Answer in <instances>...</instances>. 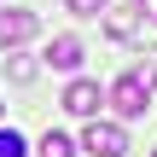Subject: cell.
Masks as SVG:
<instances>
[{"label":"cell","instance_id":"cell-8","mask_svg":"<svg viewBox=\"0 0 157 157\" xmlns=\"http://www.w3.org/2000/svg\"><path fill=\"white\" fill-rule=\"evenodd\" d=\"M35 151H41V157H76V140H70V134H58V128H47Z\"/></svg>","mask_w":157,"mask_h":157},{"label":"cell","instance_id":"cell-5","mask_svg":"<svg viewBox=\"0 0 157 157\" xmlns=\"http://www.w3.org/2000/svg\"><path fill=\"white\" fill-rule=\"evenodd\" d=\"M41 58H47V64H52V70H64V76H70V70H82V58H87V47H82V41H76V35H52V41H47V52H41Z\"/></svg>","mask_w":157,"mask_h":157},{"label":"cell","instance_id":"cell-9","mask_svg":"<svg viewBox=\"0 0 157 157\" xmlns=\"http://www.w3.org/2000/svg\"><path fill=\"white\" fill-rule=\"evenodd\" d=\"M0 157H29V140L17 128H0Z\"/></svg>","mask_w":157,"mask_h":157},{"label":"cell","instance_id":"cell-1","mask_svg":"<svg viewBox=\"0 0 157 157\" xmlns=\"http://www.w3.org/2000/svg\"><path fill=\"white\" fill-rule=\"evenodd\" d=\"M105 105H111L122 122L146 117V111H151V76H146V70H128V76H117V82H111V93H105Z\"/></svg>","mask_w":157,"mask_h":157},{"label":"cell","instance_id":"cell-3","mask_svg":"<svg viewBox=\"0 0 157 157\" xmlns=\"http://www.w3.org/2000/svg\"><path fill=\"white\" fill-rule=\"evenodd\" d=\"M35 35H41V17H35L29 6H6V12H0V52L35 41Z\"/></svg>","mask_w":157,"mask_h":157},{"label":"cell","instance_id":"cell-11","mask_svg":"<svg viewBox=\"0 0 157 157\" xmlns=\"http://www.w3.org/2000/svg\"><path fill=\"white\" fill-rule=\"evenodd\" d=\"M151 157H157V146H151Z\"/></svg>","mask_w":157,"mask_h":157},{"label":"cell","instance_id":"cell-10","mask_svg":"<svg viewBox=\"0 0 157 157\" xmlns=\"http://www.w3.org/2000/svg\"><path fill=\"white\" fill-rule=\"evenodd\" d=\"M64 6H70V12H76V17H99V12H105V6H111V0H64Z\"/></svg>","mask_w":157,"mask_h":157},{"label":"cell","instance_id":"cell-4","mask_svg":"<svg viewBox=\"0 0 157 157\" xmlns=\"http://www.w3.org/2000/svg\"><path fill=\"white\" fill-rule=\"evenodd\" d=\"M70 117H99V105H105V93H99V82H87V76H76L70 87H64V99H58Z\"/></svg>","mask_w":157,"mask_h":157},{"label":"cell","instance_id":"cell-6","mask_svg":"<svg viewBox=\"0 0 157 157\" xmlns=\"http://www.w3.org/2000/svg\"><path fill=\"white\" fill-rule=\"evenodd\" d=\"M99 17H105V35H111V41H128V35L140 29V6H134V0H128V6H105Z\"/></svg>","mask_w":157,"mask_h":157},{"label":"cell","instance_id":"cell-2","mask_svg":"<svg viewBox=\"0 0 157 157\" xmlns=\"http://www.w3.org/2000/svg\"><path fill=\"white\" fill-rule=\"evenodd\" d=\"M82 151L87 157H128V128H122V122H105V117H87Z\"/></svg>","mask_w":157,"mask_h":157},{"label":"cell","instance_id":"cell-12","mask_svg":"<svg viewBox=\"0 0 157 157\" xmlns=\"http://www.w3.org/2000/svg\"><path fill=\"white\" fill-rule=\"evenodd\" d=\"M151 87H157V82H151Z\"/></svg>","mask_w":157,"mask_h":157},{"label":"cell","instance_id":"cell-7","mask_svg":"<svg viewBox=\"0 0 157 157\" xmlns=\"http://www.w3.org/2000/svg\"><path fill=\"white\" fill-rule=\"evenodd\" d=\"M35 70H41V64H35L23 47H6V76H12V82H35Z\"/></svg>","mask_w":157,"mask_h":157}]
</instances>
